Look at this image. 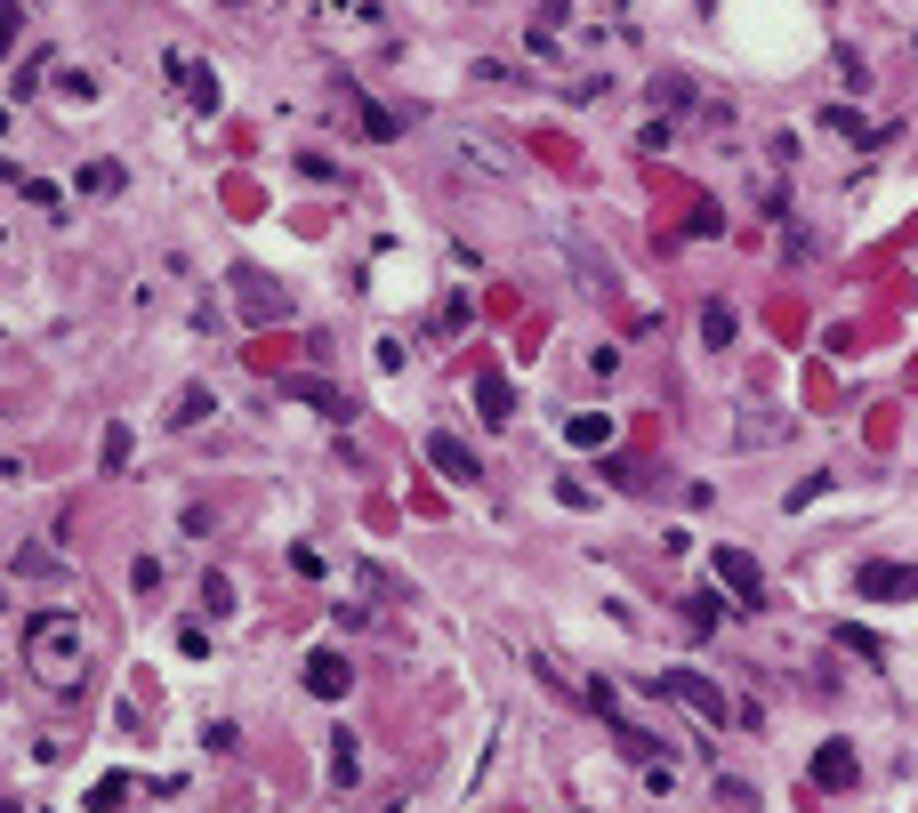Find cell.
I'll return each mask as SVG.
<instances>
[{
    "label": "cell",
    "mask_w": 918,
    "mask_h": 813,
    "mask_svg": "<svg viewBox=\"0 0 918 813\" xmlns=\"http://www.w3.org/2000/svg\"><path fill=\"white\" fill-rule=\"evenodd\" d=\"M573 443H612V411H580L573 419Z\"/></svg>",
    "instance_id": "2e32d148"
},
{
    "label": "cell",
    "mask_w": 918,
    "mask_h": 813,
    "mask_svg": "<svg viewBox=\"0 0 918 813\" xmlns=\"http://www.w3.org/2000/svg\"><path fill=\"white\" fill-rule=\"evenodd\" d=\"M661 693H669V701H685L693 717H709V725H718V734H725L733 701H725V693H718V685H709V677H693V668H661Z\"/></svg>",
    "instance_id": "277c9868"
},
{
    "label": "cell",
    "mask_w": 918,
    "mask_h": 813,
    "mask_svg": "<svg viewBox=\"0 0 918 813\" xmlns=\"http://www.w3.org/2000/svg\"><path fill=\"white\" fill-rule=\"evenodd\" d=\"M210 411H218V395H210V387H186V395H178V411H170V427H201Z\"/></svg>",
    "instance_id": "7c38bea8"
},
{
    "label": "cell",
    "mask_w": 918,
    "mask_h": 813,
    "mask_svg": "<svg viewBox=\"0 0 918 813\" xmlns=\"http://www.w3.org/2000/svg\"><path fill=\"white\" fill-rule=\"evenodd\" d=\"M854 596L862 604H918V564H886V556L854 564Z\"/></svg>",
    "instance_id": "7a4b0ae2"
},
{
    "label": "cell",
    "mask_w": 918,
    "mask_h": 813,
    "mask_svg": "<svg viewBox=\"0 0 918 813\" xmlns=\"http://www.w3.org/2000/svg\"><path fill=\"white\" fill-rule=\"evenodd\" d=\"M201 604H210V620H227V613H234V580L210 572V580H201Z\"/></svg>",
    "instance_id": "5bb4252c"
},
{
    "label": "cell",
    "mask_w": 918,
    "mask_h": 813,
    "mask_svg": "<svg viewBox=\"0 0 918 813\" xmlns=\"http://www.w3.org/2000/svg\"><path fill=\"white\" fill-rule=\"evenodd\" d=\"M476 411H484V427H507V419H516V395H507L500 371H476Z\"/></svg>",
    "instance_id": "52a82bcc"
},
{
    "label": "cell",
    "mask_w": 918,
    "mask_h": 813,
    "mask_svg": "<svg viewBox=\"0 0 918 813\" xmlns=\"http://www.w3.org/2000/svg\"><path fill=\"white\" fill-rule=\"evenodd\" d=\"M718 588L733 596V613H766V572L749 547H718Z\"/></svg>",
    "instance_id": "3957f363"
},
{
    "label": "cell",
    "mask_w": 918,
    "mask_h": 813,
    "mask_svg": "<svg viewBox=\"0 0 918 813\" xmlns=\"http://www.w3.org/2000/svg\"><path fill=\"white\" fill-rule=\"evenodd\" d=\"M363 130H371V137H395V130H403V121H395V113H387V106H363Z\"/></svg>",
    "instance_id": "603a6c76"
},
{
    "label": "cell",
    "mask_w": 918,
    "mask_h": 813,
    "mask_svg": "<svg viewBox=\"0 0 918 813\" xmlns=\"http://www.w3.org/2000/svg\"><path fill=\"white\" fill-rule=\"evenodd\" d=\"M346 685H355V668H346V653H306V693H315V701H339Z\"/></svg>",
    "instance_id": "5b68a950"
},
{
    "label": "cell",
    "mask_w": 918,
    "mask_h": 813,
    "mask_svg": "<svg viewBox=\"0 0 918 813\" xmlns=\"http://www.w3.org/2000/svg\"><path fill=\"white\" fill-rule=\"evenodd\" d=\"M106 467H113V476H121V467H130V427H121V419L106 427Z\"/></svg>",
    "instance_id": "d6986e66"
},
{
    "label": "cell",
    "mask_w": 918,
    "mask_h": 813,
    "mask_svg": "<svg viewBox=\"0 0 918 813\" xmlns=\"http://www.w3.org/2000/svg\"><path fill=\"white\" fill-rule=\"evenodd\" d=\"M16 33H25V16H16V0H0V57L16 49Z\"/></svg>",
    "instance_id": "7402d4cb"
},
{
    "label": "cell",
    "mask_w": 918,
    "mask_h": 813,
    "mask_svg": "<svg viewBox=\"0 0 918 813\" xmlns=\"http://www.w3.org/2000/svg\"><path fill=\"white\" fill-rule=\"evenodd\" d=\"M170 81H186L194 106H218V73H210V65H186V57H170Z\"/></svg>",
    "instance_id": "30bf717a"
},
{
    "label": "cell",
    "mask_w": 918,
    "mask_h": 813,
    "mask_svg": "<svg viewBox=\"0 0 918 813\" xmlns=\"http://www.w3.org/2000/svg\"><path fill=\"white\" fill-rule=\"evenodd\" d=\"M113 186H121L113 161H89V170H81V194H113Z\"/></svg>",
    "instance_id": "ac0fdd59"
},
{
    "label": "cell",
    "mask_w": 918,
    "mask_h": 813,
    "mask_svg": "<svg viewBox=\"0 0 918 813\" xmlns=\"http://www.w3.org/2000/svg\"><path fill=\"white\" fill-rule=\"evenodd\" d=\"M25 668L49 693H73L89 677V628H81V613H33L25 620Z\"/></svg>",
    "instance_id": "6da1fadb"
},
{
    "label": "cell",
    "mask_w": 918,
    "mask_h": 813,
    "mask_svg": "<svg viewBox=\"0 0 918 813\" xmlns=\"http://www.w3.org/2000/svg\"><path fill=\"white\" fill-rule=\"evenodd\" d=\"M427 459H436L452 483H476V476H484V467H476V452H467L460 435H427Z\"/></svg>",
    "instance_id": "8992f818"
},
{
    "label": "cell",
    "mask_w": 918,
    "mask_h": 813,
    "mask_svg": "<svg viewBox=\"0 0 918 813\" xmlns=\"http://www.w3.org/2000/svg\"><path fill=\"white\" fill-rule=\"evenodd\" d=\"M718 805H725V813H758V789H749V781H725V774H718Z\"/></svg>",
    "instance_id": "9a60e30c"
},
{
    "label": "cell",
    "mask_w": 918,
    "mask_h": 813,
    "mask_svg": "<svg viewBox=\"0 0 918 813\" xmlns=\"http://www.w3.org/2000/svg\"><path fill=\"white\" fill-rule=\"evenodd\" d=\"M733 331H742V315H733L725 298H709V307H701V338H709V347H733Z\"/></svg>",
    "instance_id": "8fae6325"
},
{
    "label": "cell",
    "mask_w": 918,
    "mask_h": 813,
    "mask_svg": "<svg viewBox=\"0 0 918 813\" xmlns=\"http://www.w3.org/2000/svg\"><path fill=\"white\" fill-rule=\"evenodd\" d=\"M234 282H242V307L250 315H282V291H267L258 274H234Z\"/></svg>",
    "instance_id": "4fadbf2b"
},
{
    "label": "cell",
    "mask_w": 918,
    "mask_h": 813,
    "mask_svg": "<svg viewBox=\"0 0 918 813\" xmlns=\"http://www.w3.org/2000/svg\"><path fill=\"white\" fill-rule=\"evenodd\" d=\"M121 798H130V781H121V774H106V781H97V789H89V805H97V813H113Z\"/></svg>",
    "instance_id": "ffe728a7"
},
{
    "label": "cell",
    "mask_w": 918,
    "mask_h": 813,
    "mask_svg": "<svg viewBox=\"0 0 918 813\" xmlns=\"http://www.w3.org/2000/svg\"><path fill=\"white\" fill-rule=\"evenodd\" d=\"M564 25H573V0H540V33H548V40H556Z\"/></svg>",
    "instance_id": "44dd1931"
},
{
    "label": "cell",
    "mask_w": 918,
    "mask_h": 813,
    "mask_svg": "<svg viewBox=\"0 0 918 813\" xmlns=\"http://www.w3.org/2000/svg\"><path fill=\"white\" fill-rule=\"evenodd\" d=\"M282 395H306L322 419H355V403H346L339 387H315V379H282Z\"/></svg>",
    "instance_id": "9c48e42d"
},
{
    "label": "cell",
    "mask_w": 918,
    "mask_h": 813,
    "mask_svg": "<svg viewBox=\"0 0 918 813\" xmlns=\"http://www.w3.org/2000/svg\"><path fill=\"white\" fill-rule=\"evenodd\" d=\"M813 781H822V789H854V749L846 741H822V749H813Z\"/></svg>",
    "instance_id": "ba28073f"
},
{
    "label": "cell",
    "mask_w": 918,
    "mask_h": 813,
    "mask_svg": "<svg viewBox=\"0 0 918 813\" xmlns=\"http://www.w3.org/2000/svg\"><path fill=\"white\" fill-rule=\"evenodd\" d=\"M331 781H339V789L355 781V734H339V741H331Z\"/></svg>",
    "instance_id": "e0dca14e"
}]
</instances>
